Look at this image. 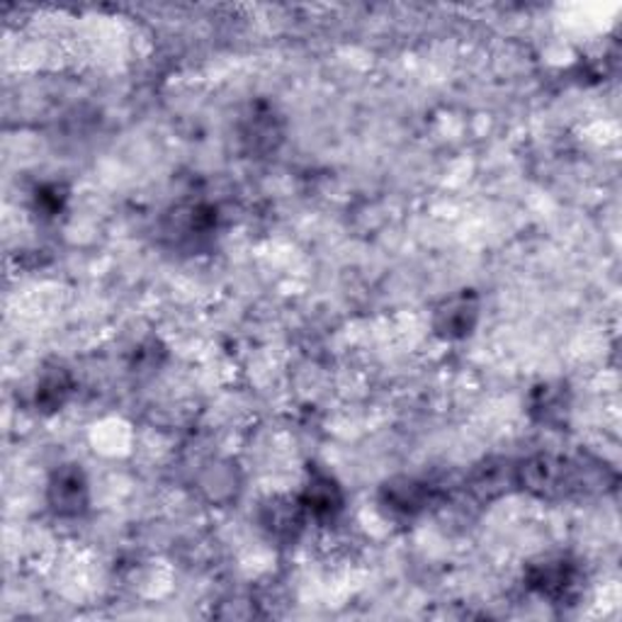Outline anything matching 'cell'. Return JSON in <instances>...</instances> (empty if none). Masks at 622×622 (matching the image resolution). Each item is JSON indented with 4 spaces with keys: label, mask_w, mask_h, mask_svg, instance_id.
Here are the masks:
<instances>
[{
    "label": "cell",
    "mask_w": 622,
    "mask_h": 622,
    "mask_svg": "<svg viewBox=\"0 0 622 622\" xmlns=\"http://www.w3.org/2000/svg\"><path fill=\"white\" fill-rule=\"evenodd\" d=\"M304 513L317 521H333L343 511V492L331 474L314 470L309 474L304 494L299 496Z\"/></svg>",
    "instance_id": "3957f363"
},
{
    "label": "cell",
    "mask_w": 622,
    "mask_h": 622,
    "mask_svg": "<svg viewBox=\"0 0 622 622\" xmlns=\"http://www.w3.org/2000/svg\"><path fill=\"white\" fill-rule=\"evenodd\" d=\"M46 501L58 518H76L88 508V482L76 464H64L52 474Z\"/></svg>",
    "instance_id": "6da1fadb"
},
{
    "label": "cell",
    "mask_w": 622,
    "mask_h": 622,
    "mask_svg": "<svg viewBox=\"0 0 622 622\" xmlns=\"http://www.w3.org/2000/svg\"><path fill=\"white\" fill-rule=\"evenodd\" d=\"M304 523V508L299 501L290 498H270L266 506L260 508V525L262 530H268L275 540H294L302 530Z\"/></svg>",
    "instance_id": "8992f818"
},
{
    "label": "cell",
    "mask_w": 622,
    "mask_h": 622,
    "mask_svg": "<svg viewBox=\"0 0 622 622\" xmlns=\"http://www.w3.org/2000/svg\"><path fill=\"white\" fill-rule=\"evenodd\" d=\"M214 229H217V210L205 202H195V205L178 207L171 214V226L169 234L178 236L181 244H200L202 238H207Z\"/></svg>",
    "instance_id": "5b68a950"
},
{
    "label": "cell",
    "mask_w": 622,
    "mask_h": 622,
    "mask_svg": "<svg viewBox=\"0 0 622 622\" xmlns=\"http://www.w3.org/2000/svg\"><path fill=\"white\" fill-rule=\"evenodd\" d=\"M430 494H433L430 484L409 480V476H399V480H392L382 489V501H385V506L394 513L416 516V513H421L430 504Z\"/></svg>",
    "instance_id": "ba28073f"
},
{
    "label": "cell",
    "mask_w": 622,
    "mask_h": 622,
    "mask_svg": "<svg viewBox=\"0 0 622 622\" xmlns=\"http://www.w3.org/2000/svg\"><path fill=\"white\" fill-rule=\"evenodd\" d=\"M528 586L545 598L561 601V598H567L573 591V586H577V567L565 557L543 559L528 569Z\"/></svg>",
    "instance_id": "277c9868"
},
{
    "label": "cell",
    "mask_w": 622,
    "mask_h": 622,
    "mask_svg": "<svg viewBox=\"0 0 622 622\" xmlns=\"http://www.w3.org/2000/svg\"><path fill=\"white\" fill-rule=\"evenodd\" d=\"M34 205H37V212H42V217H56V214L64 207L62 190H58L56 185L40 187L37 195H34Z\"/></svg>",
    "instance_id": "8fae6325"
},
{
    "label": "cell",
    "mask_w": 622,
    "mask_h": 622,
    "mask_svg": "<svg viewBox=\"0 0 622 622\" xmlns=\"http://www.w3.org/2000/svg\"><path fill=\"white\" fill-rule=\"evenodd\" d=\"M71 387L74 385H71V375L64 367L46 369L42 379L37 382V406L46 414L62 409L68 399Z\"/></svg>",
    "instance_id": "9c48e42d"
},
{
    "label": "cell",
    "mask_w": 622,
    "mask_h": 622,
    "mask_svg": "<svg viewBox=\"0 0 622 622\" xmlns=\"http://www.w3.org/2000/svg\"><path fill=\"white\" fill-rule=\"evenodd\" d=\"M565 397H561V392H557L555 387H540L535 392V397H533V411L535 414H540V421L545 423H553L555 418L559 416H565Z\"/></svg>",
    "instance_id": "30bf717a"
},
{
    "label": "cell",
    "mask_w": 622,
    "mask_h": 622,
    "mask_svg": "<svg viewBox=\"0 0 622 622\" xmlns=\"http://www.w3.org/2000/svg\"><path fill=\"white\" fill-rule=\"evenodd\" d=\"M476 319H480V299H476L472 290H462L448 297L446 302L436 309L433 326L438 336L458 341L470 336L476 326Z\"/></svg>",
    "instance_id": "7a4b0ae2"
},
{
    "label": "cell",
    "mask_w": 622,
    "mask_h": 622,
    "mask_svg": "<svg viewBox=\"0 0 622 622\" xmlns=\"http://www.w3.org/2000/svg\"><path fill=\"white\" fill-rule=\"evenodd\" d=\"M242 141L250 153H268L278 149L282 141V127L280 119L270 107H254L250 115L244 119L242 127Z\"/></svg>",
    "instance_id": "52a82bcc"
}]
</instances>
